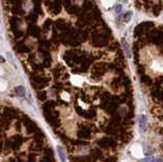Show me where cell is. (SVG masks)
Here are the masks:
<instances>
[{
  "label": "cell",
  "instance_id": "obj_1",
  "mask_svg": "<svg viewBox=\"0 0 163 162\" xmlns=\"http://www.w3.org/2000/svg\"><path fill=\"white\" fill-rule=\"evenodd\" d=\"M121 45H122V48H123V50H125V55H127V56L129 57V58H131V46H129V44L127 43V42L125 41V39H123V38L121 39Z\"/></svg>",
  "mask_w": 163,
  "mask_h": 162
},
{
  "label": "cell",
  "instance_id": "obj_2",
  "mask_svg": "<svg viewBox=\"0 0 163 162\" xmlns=\"http://www.w3.org/2000/svg\"><path fill=\"white\" fill-rule=\"evenodd\" d=\"M115 1H116V0H101V2L103 3L104 6H106V7L113 5L114 3H115Z\"/></svg>",
  "mask_w": 163,
  "mask_h": 162
},
{
  "label": "cell",
  "instance_id": "obj_3",
  "mask_svg": "<svg viewBox=\"0 0 163 162\" xmlns=\"http://www.w3.org/2000/svg\"><path fill=\"white\" fill-rule=\"evenodd\" d=\"M131 14H133V13H131V12H129V15H127V14H125V20H127V22H129V21H131Z\"/></svg>",
  "mask_w": 163,
  "mask_h": 162
},
{
  "label": "cell",
  "instance_id": "obj_4",
  "mask_svg": "<svg viewBox=\"0 0 163 162\" xmlns=\"http://www.w3.org/2000/svg\"><path fill=\"white\" fill-rule=\"evenodd\" d=\"M3 61H4V59H3V57H1V56H0V63H2Z\"/></svg>",
  "mask_w": 163,
  "mask_h": 162
}]
</instances>
